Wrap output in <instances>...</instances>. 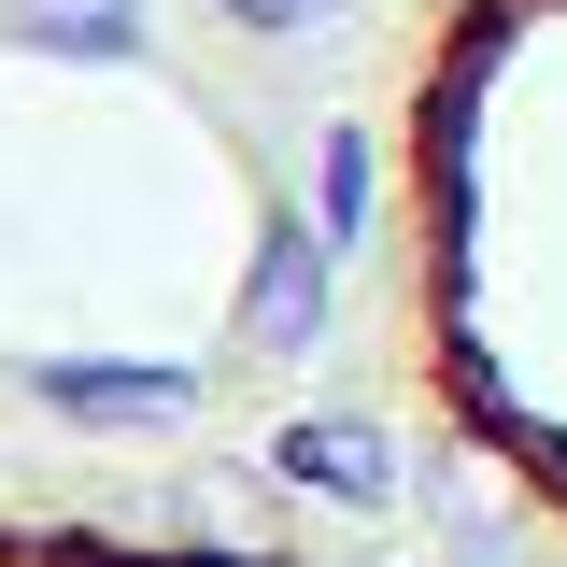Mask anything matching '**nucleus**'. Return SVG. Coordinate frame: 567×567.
Instances as JSON below:
<instances>
[{"mask_svg":"<svg viewBox=\"0 0 567 567\" xmlns=\"http://www.w3.org/2000/svg\"><path fill=\"white\" fill-rule=\"evenodd\" d=\"M327 256H341L327 227H298V213L270 227L256 298H241V341H256V354H312V327H327Z\"/></svg>","mask_w":567,"mask_h":567,"instance_id":"obj_3","label":"nucleus"},{"mask_svg":"<svg viewBox=\"0 0 567 567\" xmlns=\"http://www.w3.org/2000/svg\"><path fill=\"white\" fill-rule=\"evenodd\" d=\"M29 29H58V43H128V0H29Z\"/></svg>","mask_w":567,"mask_h":567,"instance_id":"obj_5","label":"nucleus"},{"mask_svg":"<svg viewBox=\"0 0 567 567\" xmlns=\"http://www.w3.org/2000/svg\"><path fill=\"white\" fill-rule=\"evenodd\" d=\"M383 156L425 412L525 511H567V0H425Z\"/></svg>","mask_w":567,"mask_h":567,"instance_id":"obj_1","label":"nucleus"},{"mask_svg":"<svg viewBox=\"0 0 567 567\" xmlns=\"http://www.w3.org/2000/svg\"><path fill=\"white\" fill-rule=\"evenodd\" d=\"M43 383V412L71 425H185L199 398H185V369H29Z\"/></svg>","mask_w":567,"mask_h":567,"instance_id":"obj_4","label":"nucleus"},{"mask_svg":"<svg viewBox=\"0 0 567 567\" xmlns=\"http://www.w3.org/2000/svg\"><path fill=\"white\" fill-rule=\"evenodd\" d=\"M241 14H256V29H298V14H312V0H241Z\"/></svg>","mask_w":567,"mask_h":567,"instance_id":"obj_6","label":"nucleus"},{"mask_svg":"<svg viewBox=\"0 0 567 567\" xmlns=\"http://www.w3.org/2000/svg\"><path fill=\"white\" fill-rule=\"evenodd\" d=\"M270 468L312 483V496H341V511H383V496H398V440H383L369 412H298L270 440Z\"/></svg>","mask_w":567,"mask_h":567,"instance_id":"obj_2","label":"nucleus"}]
</instances>
